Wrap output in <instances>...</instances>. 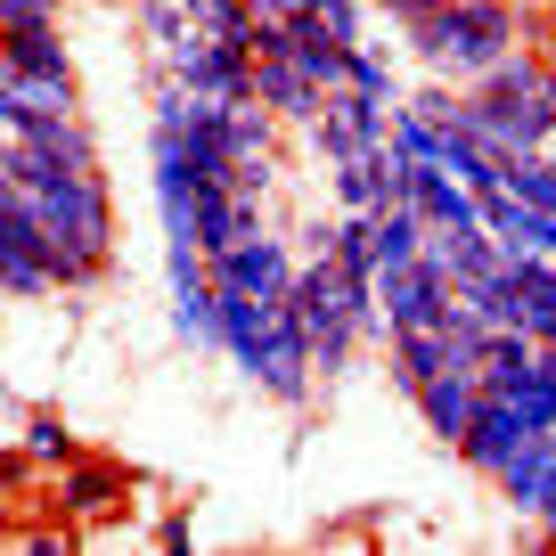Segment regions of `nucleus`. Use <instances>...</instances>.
Segmentation results:
<instances>
[{"label": "nucleus", "mask_w": 556, "mask_h": 556, "mask_svg": "<svg viewBox=\"0 0 556 556\" xmlns=\"http://www.w3.org/2000/svg\"><path fill=\"white\" fill-rule=\"evenodd\" d=\"M523 434H532V426H523V417L507 409L500 393H483V409H475V426H467V442H458V458H467L475 475H500L507 458H516Z\"/></svg>", "instance_id": "15"}, {"label": "nucleus", "mask_w": 556, "mask_h": 556, "mask_svg": "<svg viewBox=\"0 0 556 556\" xmlns=\"http://www.w3.org/2000/svg\"><path fill=\"white\" fill-rule=\"evenodd\" d=\"M483 229L507 245L516 262H556V213H540V205H516V197H483Z\"/></svg>", "instance_id": "14"}, {"label": "nucleus", "mask_w": 556, "mask_h": 556, "mask_svg": "<svg viewBox=\"0 0 556 556\" xmlns=\"http://www.w3.org/2000/svg\"><path fill=\"white\" fill-rule=\"evenodd\" d=\"M0 74H74L58 17L50 25H25V34H0Z\"/></svg>", "instance_id": "19"}, {"label": "nucleus", "mask_w": 556, "mask_h": 556, "mask_svg": "<svg viewBox=\"0 0 556 556\" xmlns=\"http://www.w3.org/2000/svg\"><path fill=\"white\" fill-rule=\"evenodd\" d=\"M328 245H336V222H312V229L295 238V254H328Z\"/></svg>", "instance_id": "30"}, {"label": "nucleus", "mask_w": 556, "mask_h": 556, "mask_svg": "<svg viewBox=\"0 0 556 556\" xmlns=\"http://www.w3.org/2000/svg\"><path fill=\"white\" fill-rule=\"evenodd\" d=\"M483 393H500L507 409L523 417V426H556V368H548V352H532V361H523L516 377L483 384Z\"/></svg>", "instance_id": "18"}, {"label": "nucleus", "mask_w": 556, "mask_h": 556, "mask_svg": "<svg viewBox=\"0 0 556 556\" xmlns=\"http://www.w3.org/2000/svg\"><path fill=\"white\" fill-rule=\"evenodd\" d=\"M156 74H173V83L189 90V99H205V106H245L254 99V58H245L238 41H213V34H180Z\"/></svg>", "instance_id": "3"}, {"label": "nucleus", "mask_w": 556, "mask_h": 556, "mask_svg": "<svg viewBox=\"0 0 556 556\" xmlns=\"http://www.w3.org/2000/svg\"><path fill=\"white\" fill-rule=\"evenodd\" d=\"M50 500H58V516H74V523H115L123 507H131V467H115V458H74V467H58V483H50Z\"/></svg>", "instance_id": "7"}, {"label": "nucleus", "mask_w": 556, "mask_h": 556, "mask_svg": "<svg viewBox=\"0 0 556 556\" xmlns=\"http://www.w3.org/2000/svg\"><path fill=\"white\" fill-rule=\"evenodd\" d=\"M401 34H409L417 66H434V83L475 90L507 50H523V9L516 0H442V9L409 17Z\"/></svg>", "instance_id": "1"}, {"label": "nucleus", "mask_w": 556, "mask_h": 556, "mask_svg": "<svg viewBox=\"0 0 556 556\" xmlns=\"http://www.w3.org/2000/svg\"><path fill=\"white\" fill-rule=\"evenodd\" d=\"M0 115H83L74 74H0Z\"/></svg>", "instance_id": "17"}, {"label": "nucleus", "mask_w": 556, "mask_h": 556, "mask_svg": "<svg viewBox=\"0 0 556 556\" xmlns=\"http://www.w3.org/2000/svg\"><path fill=\"white\" fill-rule=\"evenodd\" d=\"M245 377H254L270 401H287V409H303V401L319 393V377H312V336H303V319H295V303H287V295H278L270 319H262V344H254V361H245Z\"/></svg>", "instance_id": "4"}, {"label": "nucleus", "mask_w": 556, "mask_h": 556, "mask_svg": "<svg viewBox=\"0 0 556 556\" xmlns=\"http://www.w3.org/2000/svg\"><path fill=\"white\" fill-rule=\"evenodd\" d=\"M507 197H516V205L556 213V156H548V148H540V156H516V164H507Z\"/></svg>", "instance_id": "23"}, {"label": "nucleus", "mask_w": 556, "mask_h": 556, "mask_svg": "<svg viewBox=\"0 0 556 556\" xmlns=\"http://www.w3.org/2000/svg\"><path fill=\"white\" fill-rule=\"evenodd\" d=\"M0 295H58V278H50V238L34 229V213H25L17 180L0 173Z\"/></svg>", "instance_id": "6"}, {"label": "nucleus", "mask_w": 556, "mask_h": 556, "mask_svg": "<svg viewBox=\"0 0 556 556\" xmlns=\"http://www.w3.org/2000/svg\"><path fill=\"white\" fill-rule=\"evenodd\" d=\"M540 352H548V368H556V336H548V344H540Z\"/></svg>", "instance_id": "32"}, {"label": "nucleus", "mask_w": 556, "mask_h": 556, "mask_svg": "<svg viewBox=\"0 0 556 556\" xmlns=\"http://www.w3.org/2000/svg\"><path fill=\"white\" fill-rule=\"evenodd\" d=\"M254 106L278 115V123H295V131H312L319 106H328V90H319L295 58H254Z\"/></svg>", "instance_id": "11"}, {"label": "nucleus", "mask_w": 556, "mask_h": 556, "mask_svg": "<svg viewBox=\"0 0 556 556\" xmlns=\"http://www.w3.org/2000/svg\"><path fill=\"white\" fill-rule=\"evenodd\" d=\"M401 106H417V115H426V123H451L458 90H451V83H426V90H417V99H401Z\"/></svg>", "instance_id": "27"}, {"label": "nucleus", "mask_w": 556, "mask_h": 556, "mask_svg": "<svg viewBox=\"0 0 556 556\" xmlns=\"http://www.w3.org/2000/svg\"><path fill=\"white\" fill-rule=\"evenodd\" d=\"M417 238H426V222H417L409 205H384V213H377V270L417 262Z\"/></svg>", "instance_id": "24"}, {"label": "nucleus", "mask_w": 556, "mask_h": 556, "mask_svg": "<svg viewBox=\"0 0 556 556\" xmlns=\"http://www.w3.org/2000/svg\"><path fill=\"white\" fill-rule=\"evenodd\" d=\"M352 99H377V106H393V99H401L393 58H384V50H368V41H352Z\"/></svg>", "instance_id": "25"}, {"label": "nucleus", "mask_w": 556, "mask_h": 556, "mask_svg": "<svg viewBox=\"0 0 556 556\" xmlns=\"http://www.w3.org/2000/svg\"><path fill=\"white\" fill-rule=\"evenodd\" d=\"M384 123H393V106L336 90V99L319 106V123H312L303 139L319 148V164H352V156H377V148H384Z\"/></svg>", "instance_id": "8"}, {"label": "nucleus", "mask_w": 556, "mask_h": 556, "mask_svg": "<svg viewBox=\"0 0 556 556\" xmlns=\"http://www.w3.org/2000/svg\"><path fill=\"white\" fill-rule=\"evenodd\" d=\"M50 9H66V0H50Z\"/></svg>", "instance_id": "33"}, {"label": "nucleus", "mask_w": 556, "mask_h": 556, "mask_svg": "<svg viewBox=\"0 0 556 556\" xmlns=\"http://www.w3.org/2000/svg\"><path fill=\"white\" fill-rule=\"evenodd\" d=\"M500 328L548 344L556 336V262H507L500 270Z\"/></svg>", "instance_id": "9"}, {"label": "nucleus", "mask_w": 556, "mask_h": 556, "mask_svg": "<svg viewBox=\"0 0 556 556\" xmlns=\"http://www.w3.org/2000/svg\"><path fill=\"white\" fill-rule=\"evenodd\" d=\"M295 25H312V34H328V41H368V0H312Z\"/></svg>", "instance_id": "22"}, {"label": "nucleus", "mask_w": 556, "mask_h": 556, "mask_svg": "<svg viewBox=\"0 0 556 556\" xmlns=\"http://www.w3.org/2000/svg\"><path fill=\"white\" fill-rule=\"evenodd\" d=\"M409 401H417V417H426V434H434L442 451H458L475 409H483V377H475V368H442V377H426Z\"/></svg>", "instance_id": "10"}, {"label": "nucleus", "mask_w": 556, "mask_h": 556, "mask_svg": "<svg viewBox=\"0 0 556 556\" xmlns=\"http://www.w3.org/2000/svg\"><path fill=\"white\" fill-rule=\"evenodd\" d=\"M368 9H384L393 25H409V17H426V9H442V0H368Z\"/></svg>", "instance_id": "29"}, {"label": "nucleus", "mask_w": 556, "mask_h": 556, "mask_svg": "<svg viewBox=\"0 0 556 556\" xmlns=\"http://www.w3.org/2000/svg\"><path fill=\"white\" fill-rule=\"evenodd\" d=\"M377 312H384V336L426 328V319L442 312V278L426 270V262H393V270H377Z\"/></svg>", "instance_id": "13"}, {"label": "nucleus", "mask_w": 556, "mask_h": 556, "mask_svg": "<svg viewBox=\"0 0 556 556\" xmlns=\"http://www.w3.org/2000/svg\"><path fill=\"white\" fill-rule=\"evenodd\" d=\"M50 0H0V34H25V25H50Z\"/></svg>", "instance_id": "26"}, {"label": "nucleus", "mask_w": 556, "mask_h": 556, "mask_svg": "<svg viewBox=\"0 0 556 556\" xmlns=\"http://www.w3.org/2000/svg\"><path fill=\"white\" fill-rule=\"evenodd\" d=\"M295 262H303V254H295V238H278V229L262 222V229H245V238H229L222 254L205 262V278H213V287H238V295L278 303L287 287H295Z\"/></svg>", "instance_id": "5"}, {"label": "nucleus", "mask_w": 556, "mask_h": 556, "mask_svg": "<svg viewBox=\"0 0 556 556\" xmlns=\"http://www.w3.org/2000/svg\"><path fill=\"white\" fill-rule=\"evenodd\" d=\"M475 90H491V99H548V106H556V74H548V58H540L532 41H523V50H507Z\"/></svg>", "instance_id": "20"}, {"label": "nucleus", "mask_w": 556, "mask_h": 556, "mask_svg": "<svg viewBox=\"0 0 556 556\" xmlns=\"http://www.w3.org/2000/svg\"><path fill=\"white\" fill-rule=\"evenodd\" d=\"M25 548H34V556H66V548H74V532H34Z\"/></svg>", "instance_id": "31"}, {"label": "nucleus", "mask_w": 556, "mask_h": 556, "mask_svg": "<svg viewBox=\"0 0 556 556\" xmlns=\"http://www.w3.org/2000/svg\"><path fill=\"white\" fill-rule=\"evenodd\" d=\"M9 139H25L58 164H99V139H90L83 115H9Z\"/></svg>", "instance_id": "16"}, {"label": "nucleus", "mask_w": 556, "mask_h": 556, "mask_svg": "<svg viewBox=\"0 0 556 556\" xmlns=\"http://www.w3.org/2000/svg\"><path fill=\"white\" fill-rule=\"evenodd\" d=\"M189 540H197V523H189V516H164V523H156V548H173V556H180Z\"/></svg>", "instance_id": "28"}, {"label": "nucleus", "mask_w": 556, "mask_h": 556, "mask_svg": "<svg viewBox=\"0 0 556 556\" xmlns=\"http://www.w3.org/2000/svg\"><path fill=\"white\" fill-rule=\"evenodd\" d=\"M442 131H458V139H475L483 156L516 164V156H540V148L556 139V106L548 99H491V90H458V106H451Z\"/></svg>", "instance_id": "2"}, {"label": "nucleus", "mask_w": 556, "mask_h": 556, "mask_svg": "<svg viewBox=\"0 0 556 556\" xmlns=\"http://www.w3.org/2000/svg\"><path fill=\"white\" fill-rule=\"evenodd\" d=\"M25 458H34L41 475H58V467H74V458H83V442H74V426L58 409H34L25 417Z\"/></svg>", "instance_id": "21"}, {"label": "nucleus", "mask_w": 556, "mask_h": 556, "mask_svg": "<svg viewBox=\"0 0 556 556\" xmlns=\"http://www.w3.org/2000/svg\"><path fill=\"white\" fill-rule=\"evenodd\" d=\"M401 205H409L426 229H483V197H475L467 180H451L442 164H417V173H409V197H401Z\"/></svg>", "instance_id": "12"}]
</instances>
